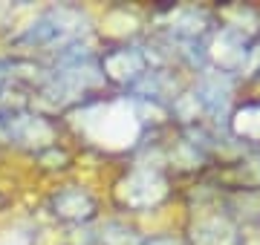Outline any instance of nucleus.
Returning <instances> with one entry per match:
<instances>
[{
  "label": "nucleus",
  "mask_w": 260,
  "mask_h": 245,
  "mask_svg": "<svg viewBox=\"0 0 260 245\" xmlns=\"http://www.w3.org/2000/svg\"><path fill=\"white\" fill-rule=\"evenodd\" d=\"M78 18H81V9H73V6H61V9H49L44 12L41 18H35L23 32H20L15 44L18 47H67V44H75L81 40V26H78Z\"/></svg>",
  "instance_id": "obj_1"
},
{
  "label": "nucleus",
  "mask_w": 260,
  "mask_h": 245,
  "mask_svg": "<svg viewBox=\"0 0 260 245\" xmlns=\"http://www.w3.org/2000/svg\"><path fill=\"white\" fill-rule=\"evenodd\" d=\"M95 211V202L93 196L81 188H70V190H61L55 193V214L64 219H75V222H81V219L93 217Z\"/></svg>",
  "instance_id": "obj_2"
},
{
  "label": "nucleus",
  "mask_w": 260,
  "mask_h": 245,
  "mask_svg": "<svg viewBox=\"0 0 260 245\" xmlns=\"http://www.w3.org/2000/svg\"><path fill=\"white\" fill-rule=\"evenodd\" d=\"M232 127L240 139H251L260 144V101H249L243 104L240 110L234 113Z\"/></svg>",
  "instance_id": "obj_3"
}]
</instances>
